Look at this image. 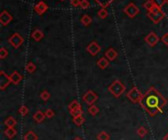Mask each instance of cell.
<instances>
[{
  "mask_svg": "<svg viewBox=\"0 0 168 140\" xmlns=\"http://www.w3.org/2000/svg\"><path fill=\"white\" fill-rule=\"evenodd\" d=\"M166 104L167 99L163 97L161 93L155 87L149 88L140 101L141 107L151 117H155L157 113H162L163 107Z\"/></svg>",
  "mask_w": 168,
  "mask_h": 140,
  "instance_id": "obj_1",
  "label": "cell"
},
{
  "mask_svg": "<svg viewBox=\"0 0 168 140\" xmlns=\"http://www.w3.org/2000/svg\"><path fill=\"white\" fill-rule=\"evenodd\" d=\"M125 90H126V86L120 81H118V79L114 81L108 86V91L116 98H118L122 95L125 92Z\"/></svg>",
  "mask_w": 168,
  "mask_h": 140,
  "instance_id": "obj_2",
  "label": "cell"
},
{
  "mask_svg": "<svg viewBox=\"0 0 168 140\" xmlns=\"http://www.w3.org/2000/svg\"><path fill=\"white\" fill-rule=\"evenodd\" d=\"M143 96L144 95L142 94V92L139 90V88L137 86H134L132 89L128 91V93H127V98L134 104L140 103V101L142 100Z\"/></svg>",
  "mask_w": 168,
  "mask_h": 140,
  "instance_id": "obj_3",
  "label": "cell"
},
{
  "mask_svg": "<svg viewBox=\"0 0 168 140\" xmlns=\"http://www.w3.org/2000/svg\"><path fill=\"white\" fill-rule=\"evenodd\" d=\"M97 99H99V95L92 90H88L83 96V101L88 105H93Z\"/></svg>",
  "mask_w": 168,
  "mask_h": 140,
  "instance_id": "obj_4",
  "label": "cell"
},
{
  "mask_svg": "<svg viewBox=\"0 0 168 140\" xmlns=\"http://www.w3.org/2000/svg\"><path fill=\"white\" fill-rule=\"evenodd\" d=\"M8 42L10 43L14 48H19L23 43H24V38L21 36L20 34L16 32V34H13L10 37H9Z\"/></svg>",
  "mask_w": 168,
  "mask_h": 140,
  "instance_id": "obj_5",
  "label": "cell"
},
{
  "mask_svg": "<svg viewBox=\"0 0 168 140\" xmlns=\"http://www.w3.org/2000/svg\"><path fill=\"white\" fill-rule=\"evenodd\" d=\"M124 13L127 15L129 18H135L138 14L140 13V9L138 6L134 3H129L127 6L124 8Z\"/></svg>",
  "mask_w": 168,
  "mask_h": 140,
  "instance_id": "obj_6",
  "label": "cell"
},
{
  "mask_svg": "<svg viewBox=\"0 0 168 140\" xmlns=\"http://www.w3.org/2000/svg\"><path fill=\"white\" fill-rule=\"evenodd\" d=\"M12 81H11V78L10 76H8L3 71L0 72V89L4 90L7 86H9Z\"/></svg>",
  "mask_w": 168,
  "mask_h": 140,
  "instance_id": "obj_7",
  "label": "cell"
},
{
  "mask_svg": "<svg viewBox=\"0 0 168 140\" xmlns=\"http://www.w3.org/2000/svg\"><path fill=\"white\" fill-rule=\"evenodd\" d=\"M101 50V47L99 46V44L96 42V41H91V42L88 44V46L87 47V52L90 53L91 56H95L97 55Z\"/></svg>",
  "mask_w": 168,
  "mask_h": 140,
  "instance_id": "obj_8",
  "label": "cell"
},
{
  "mask_svg": "<svg viewBox=\"0 0 168 140\" xmlns=\"http://www.w3.org/2000/svg\"><path fill=\"white\" fill-rule=\"evenodd\" d=\"M144 40H146V42L149 45V46H151V47H153V46H155L157 43H158V41H159V37H158L156 34H155V32H149V34L146 36V38H144Z\"/></svg>",
  "mask_w": 168,
  "mask_h": 140,
  "instance_id": "obj_9",
  "label": "cell"
},
{
  "mask_svg": "<svg viewBox=\"0 0 168 140\" xmlns=\"http://www.w3.org/2000/svg\"><path fill=\"white\" fill-rule=\"evenodd\" d=\"M12 20H13V17L8 11L4 10V11H2L1 14H0V23H1L2 26L9 25L12 22Z\"/></svg>",
  "mask_w": 168,
  "mask_h": 140,
  "instance_id": "obj_10",
  "label": "cell"
},
{
  "mask_svg": "<svg viewBox=\"0 0 168 140\" xmlns=\"http://www.w3.org/2000/svg\"><path fill=\"white\" fill-rule=\"evenodd\" d=\"M47 9H48L47 4H46L45 2H43V1L37 2L35 5V13L37 14V15H39V16L43 15V14L47 11Z\"/></svg>",
  "mask_w": 168,
  "mask_h": 140,
  "instance_id": "obj_11",
  "label": "cell"
},
{
  "mask_svg": "<svg viewBox=\"0 0 168 140\" xmlns=\"http://www.w3.org/2000/svg\"><path fill=\"white\" fill-rule=\"evenodd\" d=\"M165 14L161 12V13H153V12H147V17L151 19V20L155 23V24H158L163 18H164Z\"/></svg>",
  "mask_w": 168,
  "mask_h": 140,
  "instance_id": "obj_12",
  "label": "cell"
},
{
  "mask_svg": "<svg viewBox=\"0 0 168 140\" xmlns=\"http://www.w3.org/2000/svg\"><path fill=\"white\" fill-rule=\"evenodd\" d=\"M105 57L109 60V61H113V60H115L116 58H117V56H118V53H117V51H116L114 48H108L106 51H105Z\"/></svg>",
  "mask_w": 168,
  "mask_h": 140,
  "instance_id": "obj_13",
  "label": "cell"
},
{
  "mask_svg": "<svg viewBox=\"0 0 168 140\" xmlns=\"http://www.w3.org/2000/svg\"><path fill=\"white\" fill-rule=\"evenodd\" d=\"M31 36H32V38L34 39V40H35V41H40L44 37V34H43V31L36 29V30H35L34 31H32V34Z\"/></svg>",
  "mask_w": 168,
  "mask_h": 140,
  "instance_id": "obj_14",
  "label": "cell"
},
{
  "mask_svg": "<svg viewBox=\"0 0 168 140\" xmlns=\"http://www.w3.org/2000/svg\"><path fill=\"white\" fill-rule=\"evenodd\" d=\"M96 64H97V67H99V69L104 70L109 66V60L104 56V57H101L100 59L97 60Z\"/></svg>",
  "mask_w": 168,
  "mask_h": 140,
  "instance_id": "obj_15",
  "label": "cell"
},
{
  "mask_svg": "<svg viewBox=\"0 0 168 140\" xmlns=\"http://www.w3.org/2000/svg\"><path fill=\"white\" fill-rule=\"evenodd\" d=\"M10 78H11V81H12V83H14L15 85H18L19 83L21 82V81H22V78H23V77L21 76L20 74H19L18 72H13L11 74H10Z\"/></svg>",
  "mask_w": 168,
  "mask_h": 140,
  "instance_id": "obj_16",
  "label": "cell"
},
{
  "mask_svg": "<svg viewBox=\"0 0 168 140\" xmlns=\"http://www.w3.org/2000/svg\"><path fill=\"white\" fill-rule=\"evenodd\" d=\"M45 118H46V117H45V114L43 113L41 111H37L36 113L34 115V120H35L36 123H39H39H43Z\"/></svg>",
  "mask_w": 168,
  "mask_h": 140,
  "instance_id": "obj_17",
  "label": "cell"
},
{
  "mask_svg": "<svg viewBox=\"0 0 168 140\" xmlns=\"http://www.w3.org/2000/svg\"><path fill=\"white\" fill-rule=\"evenodd\" d=\"M4 124H5L7 127H15L17 125V120L13 117H8L5 120V122H4Z\"/></svg>",
  "mask_w": 168,
  "mask_h": 140,
  "instance_id": "obj_18",
  "label": "cell"
},
{
  "mask_svg": "<svg viewBox=\"0 0 168 140\" xmlns=\"http://www.w3.org/2000/svg\"><path fill=\"white\" fill-rule=\"evenodd\" d=\"M4 133H5V135H6V136H7L8 138L12 139L13 137H15V136H16L17 131H16L15 127H7V128L5 129V131H4Z\"/></svg>",
  "mask_w": 168,
  "mask_h": 140,
  "instance_id": "obj_19",
  "label": "cell"
},
{
  "mask_svg": "<svg viewBox=\"0 0 168 140\" xmlns=\"http://www.w3.org/2000/svg\"><path fill=\"white\" fill-rule=\"evenodd\" d=\"M80 21H81V23L83 24V26L88 27V26H90L91 24L92 19L91 18V16H88V15H83Z\"/></svg>",
  "mask_w": 168,
  "mask_h": 140,
  "instance_id": "obj_20",
  "label": "cell"
},
{
  "mask_svg": "<svg viewBox=\"0 0 168 140\" xmlns=\"http://www.w3.org/2000/svg\"><path fill=\"white\" fill-rule=\"evenodd\" d=\"M101 8H107L114 0H95Z\"/></svg>",
  "mask_w": 168,
  "mask_h": 140,
  "instance_id": "obj_21",
  "label": "cell"
},
{
  "mask_svg": "<svg viewBox=\"0 0 168 140\" xmlns=\"http://www.w3.org/2000/svg\"><path fill=\"white\" fill-rule=\"evenodd\" d=\"M35 70H36V66L35 65V63H32V62H28L27 63V65H26V71L28 73L32 74V73L35 72Z\"/></svg>",
  "mask_w": 168,
  "mask_h": 140,
  "instance_id": "obj_22",
  "label": "cell"
},
{
  "mask_svg": "<svg viewBox=\"0 0 168 140\" xmlns=\"http://www.w3.org/2000/svg\"><path fill=\"white\" fill-rule=\"evenodd\" d=\"M24 140H37V135L34 131H29L24 135Z\"/></svg>",
  "mask_w": 168,
  "mask_h": 140,
  "instance_id": "obj_23",
  "label": "cell"
},
{
  "mask_svg": "<svg viewBox=\"0 0 168 140\" xmlns=\"http://www.w3.org/2000/svg\"><path fill=\"white\" fill-rule=\"evenodd\" d=\"M88 113H90L91 116H96L97 114H99V109L97 108V107L93 104V105H90V107H88Z\"/></svg>",
  "mask_w": 168,
  "mask_h": 140,
  "instance_id": "obj_24",
  "label": "cell"
},
{
  "mask_svg": "<svg viewBox=\"0 0 168 140\" xmlns=\"http://www.w3.org/2000/svg\"><path fill=\"white\" fill-rule=\"evenodd\" d=\"M73 122H74V124H76V125L80 127V125H82L84 123H85V118L83 117V115L82 116H79V117H76V118L73 119Z\"/></svg>",
  "mask_w": 168,
  "mask_h": 140,
  "instance_id": "obj_25",
  "label": "cell"
},
{
  "mask_svg": "<svg viewBox=\"0 0 168 140\" xmlns=\"http://www.w3.org/2000/svg\"><path fill=\"white\" fill-rule=\"evenodd\" d=\"M96 138H97V140H109L110 135L105 131H101V132H99V134H97Z\"/></svg>",
  "mask_w": 168,
  "mask_h": 140,
  "instance_id": "obj_26",
  "label": "cell"
},
{
  "mask_svg": "<svg viewBox=\"0 0 168 140\" xmlns=\"http://www.w3.org/2000/svg\"><path fill=\"white\" fill-rule=\"evenodd\" d=\"M81 104L79 103V102L77 101V100H74V101H72L71 103H70V105H69V110L70 111H73V110H75V109H78V108H81Z\"/></svg>",
  "mask_w": 168,
  "mask_h": 140,
  "instance_id": "obj_27",
  "label": "cell"
},
{
  "mask_svg": "<svg viewBox=\"0 0 168 140\" xmlns=\"http://www.w3.org/2000/svg\"><path fill=\"white\" fill-rule=\"evenodd\" d=\"M137 133H138V135H139L140 137H144V136L147 135V130L146 127H140L137 129Z\"/></svg>",
  "mask_w": 168,
  "mask_h": 140,
  "instance_id": "obj_28",
  "label": "cell"
},
{
  "mask_svg": "<svg viewBox=\"0 0 168 140\" xmlns=\"http://www.w3.org/2000/svg\"><path fill=\"white\" fill-rule=\"evenodd\" d=\"M97 16H99L100 19H106L107 16H108V12L106 11L105 8H101L100 10L97 12Z\"/></svg>",
  "mask_w": 168,
  "mask_h": 140,
  "instance_id": "obj_29",
  "label": "cell"
},
{
  "mask_svg": "<svg viewBox=\"0 0 168 140\" xmlns=\"http://www.w3.org/2000/svg\"><path fill=\"white\" fill-rule=\"evenodd\" d=\"M39 97H40V99H41V100L47 101V100L49 99V98H50V93H49L47 90H43V91L39 94Z\"/></svg>",
  "mask_w": 168,
  "mask_h": 140,
  "instance_id": "obj_30",
  "label": "cell"
},
{
  "mask_svg": "<svg viewBox=\"0 0 168 140\" xmlns=\"http://www.w3.org/2000/svg\"><path fill=\"white\" fill-rule=\"evenodd\" d=\"M70 113L73 116V118H76V117L79 116H82L83 115V110H82V107L81 108H78V109H75L73 111H70Z\"/></svg>",
  "mask_w": 168,
  "mask_h": 140,
  "instance_id": "obj_31",
  "label": "cell"
},
{
  "mask_svg": "<svg viewBox=\"0 0 168 140\" xmlns=\"http://www.w3.org/2000/svg\"><path fill=\"white\" fill-rule=\"evenodd\" d=\"M153 5H155V3H153L152 0H147V1H146V2L144 3V8L148 12L152 8Z\"/></svg>",
  "mask_w": 168,
  "mask_h": 140,
  "instance_id": "obj_32",
  "label": "cell"
},
{
  "mask_svg": "<svg viewBox=\"0 0 168 140\" xmlns=\"http://www.w3.org/2000/svg\"><path fill=\"white\" fill-rule=\"evenodd\" d=\"M91 6V3L88 2V0H81V9H83V10H86V9H88Z\"/></svg>",
  "mask_w": 168,
  "mask_h": 140,
  "instance_id": "obj_33",
  "label": "cell"
},
{
  "mask_svg": "<svg viewBox=\"0 0 168 140\" xmlns=\"http://www.w3.org/2000/svg\"><path fill=\"white\" fill-rule=\"evenodd\" d=\"M19 113H20V115H22V116H26V115H28V113H29V109H28L27 106L23 105L19 108Z\"/></svg>",
  "mask_w": 168,
  "mask_h": 140,
  "instance_id": "obj_34",
  "label": "cell"
},
{
  "mask_svg": "<svg viewBox=\"0 0 168 140\" xmlns=\"http://www.w3.org/2000/svg\"><path fill=\"white\" fill-rule=\"evenodd\" d=\"M9 52H8V50L5 48V47H2L1 49H0V59H5L7 56H8Z\"/></svg>",
  "mask_w": 168,
  "mask_h": 140,
  "instance_id": "obj_35",
  "label": "cell"
},
{
  "mask_svg": "<svg viewBox=\"0 0 168 140\" xmlns=\"http://www.w3.org/2000/svg\"><path fill=\"white\" fill-rule=\"evenodd\" d=\"M45 117L46 118H48V119H52L53 117H54V115H55V113L53 112V110L52 109H47L45 111Z\"/></svg>",
  "mask_w": 168,
  "mask_h": 140,
  "instance_id": "obj_36",
  "label": "cell"
},
{
  "mask_svg": "<svg viewBox=\"0 0 168 140\" xmlns=\"http://www.w3.org/2000/svg\"><path fill=\"white\" fill-rule=\"evenodd\" d=\"M152 1L155 5L159 7H162L163 5H165V3H167V0H152Z\"/></svg>",
  "mask_w": 168,
  "mask_h": 140,
  "instance_id": "obj_37",
  "label": "cell"
},
{
  "mask_svg": "<svg viewBox=\"0 0 168 140\" xmlns=\"http://www.w3.org/2000/svg\"><path fill=\"white\" fill-rule=\"evenodd\" d=\"M70 3H71V5L73 6V7H79L81 5V0H71L70 1Z\"/></svg>",
  "mask_w": 168,
  "mask_h": 140,
  "instance_id": "obj_38",
  "label": "cell"
},
{
  "mask_svg": "<svg viewBox=\"0 0 168 140\" xmlns=\"http://www.w3.org/2000/svg\"><path fill=\"white\" fill-rule=\"evenodd\" d=\"M161 41L163 43H164L166 46H168V32H166V34H164L162 35L161 37Z\"/></svg>",
  "mask_w": 168,
  "mask_h": 140,
  "instance_id": "obj_39",
  "label": "cell"
},
{
  "mask_svg": "<svg viewBox=\"0 0 168 140\" xmlns=\"http://www.w3.org/2000/svg\"><path fill=\"white\" fill-rule=\"evenodd\" d=\"M163 140H168V133L165 134L164 136H163Z\"/></svg>",
  "mask_w": 168,
  "mask_h": 140,
  "instance_id": "obj_40",
  "label": "cell"
},
{
  "mask_svg": "<svg viewBox=\"0 0 168 140\" xmlns=\"http://www.w3.org/2000/svg\"><path fill=\"white\" fill-rule=\"evenodd\" d=\"M74 140H82L80 137H76V138H74Z\"/></svg>",
  "mask_w": 168,
  "mask_h": 140,
  "instance_id": "obj_41",
  "label": "cell"
},
{
  "mask_svg": "<svg viewBox=\"0 0 168 140\" xmlns=\"http://www.w3.org/2000/svg\"><path fill=\"white\" fill-rule=\"evenodd\" d=\"M59 1H62L63 2V1H65V0H59Z\"/></svg>",
  "mask_w": 168,
  "mask_h": 140,
  "instance_id": "obj_42",
  "label": "cell"
},
{
  "mask_svg": "<svg viewBox=\"0 0 168 140\" xmlns=\"http://www.w3.org/2000/svg\"><path fill=\"white\" fill-rule=\"evenodd\" d=\"M167 3H168V0H167Z\"/></svg>",
  "mask_w": 168,
  "mask_h": 140,
  "instance_id": "obj_43",
  "label": "cell"
}]
</instances>
